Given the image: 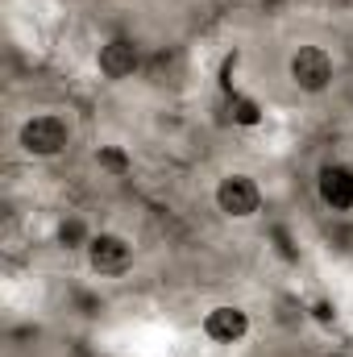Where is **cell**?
Returning <instances> with one entry per match:
<instances>
[{"label": "cell", "instance_id": "obj_5", "mask_svg": "<svg viewBox=\"0 0 353 357\" xmlns=\"http://www.w3.org/2000/svg\"><path fill=\"white\" fill-rule=\"evenodd\" d=\"M316 191H320V204L329 212H353V167L324 162L316 175Z\"/></svg>", "mask_w": 353, "mask_h": 357}, {"label": "cell", "instance_id": "obj_8", "mask_svg": "<svg viewBox=\"0 0 353 357\" xmlns=\"http://www.w3.org/2000/svg\"><path fill=\"white\" fill-rule=\"evenodd\" d=\"M229 116H233L237 125H246V129H250V125H258V121H262V108H258L254 100H246V96H233V100H229Z\"/></svg>", "mask_w": 353, "mask_h": 357}, {"label": "cell", "instance_id": "obj_7", "mask_svg": "<svg viewBox=\"0 0 353 357\" xmlns=\"http://www.w3.org/2000/svg\"><path fill=\"white\" fill-rule=\"evenodd\" d=\"M204 333H208V341H216V345H237V341H246V333H250V316H246L241 307H233V303H220V307H212V312L204 316Z\"/></svg>", "mask_w": 353, "mask_h": 357}, {"label": "cell", "instance_id": "obj_2", "mask_svg": "<svg viewBox=\"0 0 353 357\" xmlns=\"http://www.w3.org/2000/svg\"><path fill=\"white\" fill-rule=\"evenodd\" d=\"M287 75H291V84L299 91L316 96V91H324L333 84L337 67H333V54H329L324 46H299V50L291 54V63H287Z\"/></svg>", "mask_w": 353, "mask_h": 357}, {"label": "cell", "instance_id": "obj_4", "mask_svg": "<svg viewBox=\"0 0 353 357\" xmlns=\"http://www.w3.org/2000/svg\"><path fill=\"white\" fill-rule=\"evenodd\" d=\"M88 262L96 274L117 278V274H125V270L133 266V245L121 233H96L88 241Z\"/></svg>", "mask_w": 353, "mask_h": 357}, {"label": "cell", "instance_id": "obj_3", "mask_svg": "<svg viewBox=\"0 0 353 357\" xmlns=\"http://www.w3.org/2000/svg\"><path fill=\"white\" fill-rule=\"evenodd\" d=\"M216 208L233 220H250L262 208V191L250 175H225L216 183Z\"/></svg>", "mask_w": 353, "mask_h": 357}, {"label": "cell", "instance_id": "obj_10", "mask_svg": "<svg viewBox=\"0 0 353 357\" xmlns=\"http://www.w3.org/2000/svg\"><path fill=\"white\" fill-rule=\"evenodd\" d=\"M96 158H100V167H108V171H117V175H125V171H129V158H125L121 150H112V146H104Z\"/></svg>", "mask_w": 353, "mask_h": 357}, {"label": "cell", "instance_id": "obj_6", "mask_svg": "<svg viewBox=\"0 0 353 357\" xmlns=\"http://www.w3.org/2000/svg\"><path fill=\"white\" fill-rule=\"evenodd\" d=\"M96 67L104 79H129L137 67H142V50L133 38H108L96 54Z\"/></svg>", "mask_w": 353, "mask_h": 357}, {"label": "cell", "instance_id": "obj_9", "mask_svg": "<svg viewBox=\"0 0 353 357\" xmlns=\"http://www.w3.org/2000/svg\"><path fill=\"white\" fill-rule=\"evenodd\" d=\"M59 241H63V245H88L91 237L80 220H63V225H59Z\"/></svg>", "mask_w": 353, "mask_h": 357}, {"label": "cell", "instance_id": "obj_1", "mask_svg": "<svg viewBox=\"0 0 353 357\" xmlns=\"http://www.w3.org/2000/svg\"><path fill=\"white\" fill-rule=\"evenodd\" d=\"M17 146L29 154V158H54L71 146V125L59 116V112H38L21 125L17 133Z\"/></svg>", "mask_w": 353, "mask_h": 357}]
</instances>
